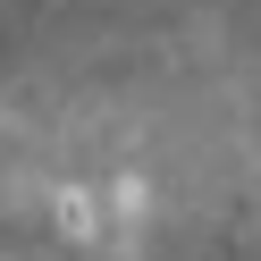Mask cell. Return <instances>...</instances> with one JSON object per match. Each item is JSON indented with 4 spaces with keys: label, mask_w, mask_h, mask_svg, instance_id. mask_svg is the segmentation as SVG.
Instances as JSON below:
<instances>
[{
    "label": "cell",
    "mask_w": 261,
    "mask_h": 261,
    "mask_svg": "<svg viewBox=\"0 0 261 261\" xmlns=\"http://www.w3.org/2000/svg\"><path fill=\"white\" fill-rule=\"evenodd\" d=\"M51 219H59V236H101V202H93V186H59L51 194Z\"/></svg>",
    "instance_id": "obj_1"
},
{
    "label": "cell",
    "mask_w": 261,
    "mask_h": 261,
    "mask_svg": "<svg viewBox=\"0 0 261 261\" xmlns=\"http://www.w3.org/2000/svg\"><path fill=\"white\" fill-rule=\"evenodd\" d=\"M110 211H143V177H118L110 186Z\"/></svg>",
    "instance_id": "obj_2"
}]
</instances>
